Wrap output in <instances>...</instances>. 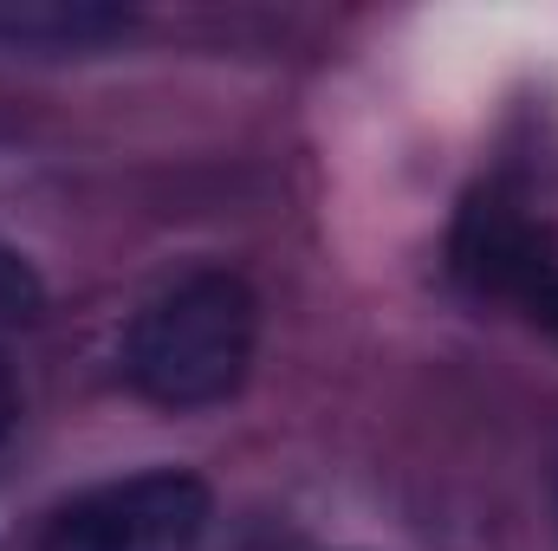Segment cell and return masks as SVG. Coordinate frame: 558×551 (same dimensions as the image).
Wrapping results in <instances>:
<instances>
[{
  "instance_id": "6da1fadb",
  "label": "cell",
  "mask_w": 558,
  "mask_h": 551,
  "mask_svg": "<svg viewBox=\"0 0 558 551\" xmlns=\"http://www.w3.org/2000/svg\"><path fill=\"white\" fill-rule=\"evenodd\" d=\"M260 305L241 273L202 267L143 298L124 331V383L156 409H215L254 370Z\"/></svg>"
},
{
  "instance_id": "7a4b0ae2",
  "label": "cell",
  "mask_w": 558,
  "mask_h": 551,
  "mask_svg": "<svg viewBox=\"0 0 558 551\" xmlns=\"http://www.w3.org/2000/svg\"><path fill=\"white\" fill-rule=\"evenodd\" d=\"M208 539V487L182 467H156L131 480H105L59 506L33 551H202Z\"/></svg>"
},
{
  "instance_id": "3957f363",
  "label": "cell",
  "mask_w": 558,
  "mask_h": 551,
  "mask_svg": "<svg viewBox=\"0 0 558 551\" xmlns=\"http://www.w3.org/2000/svg\"><path fill=\"white\" fill-rule=\"evenodd\" d=\"M448 260H454V273L468 279L474 292H487V298H520V292L558 260V241H553V228L533 215V201H520L513 188L487 182V188H474V195L461 201Z\"/></svg>"
},
{
  "instance_id": "277c9868",
  "label": "cell",
  "mask_w": 558,
  "mask_h": 551,
  "mask_svg": "<svg viewBox=\"0 0 558 551\" xmlns=\"http://www.w3.org/2000/svg\"><path fill=\"white\" fill-rule=\"evenodd\" d=\"M124 26L131 13L105 0H0V46L20 52H92Z\"/></svg>"
},
{
  "instance_id": "5b68a950",
  "label": "cell",
  "mask_w": 558,
  "mask_h": 551,
  "mask_svg": "<svg viewBox=\"0 0 558 551\" xmlns=\"http://www.w3.org/2000/svg\"><path fill=\"white\" fill-rule=\"evenodd\" d=\"M33 311H39V279H33V267L20 254L0 247V331L7 325H26Z\"/></svg>"
},
{
  "instance_id": "8992f818",
  "label": "cell",
  "mask_w": 558,
  "mask_h": 551,
  "mask_svg": "<svg viewBox=\"0 0 558 551\" xmlns=\"http://www.w3.org/2000/svg\"><path fill=\"white\" fill-rule=\"evenodd\" d=\"M513 305H526V318H533V325H546V331L558 338V260H553L539 279H533V285H526Z\"/></svg>"
},
{
  "instance_id": "52a82bcc",
  "label": "cell",
  "mask_w": 558,
  "mask_h": 551,
  "mask_svg": "<svg viewBox=\"0 0 558 551\" xmlns=\"http://www.w3.org/2000/svg\"><path fill=\"white\" fill-rule=\"evenodd\" d=\"M7 428H13V377L0 364V441H7Z\"/></svg>"
}]
</instances>
